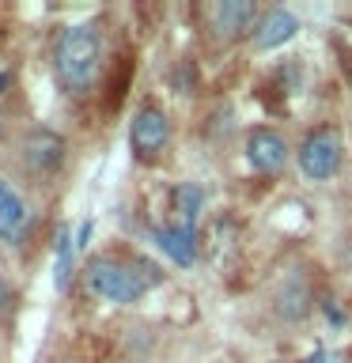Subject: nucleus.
<instances>
[{
  "label": "nucleus",
  "mask_w": 352,
  "mask_h": 363,
  "mask_svg": "<svg viewBox=\"0 0 352 363\" xmlns=\"http://www.w3.org/2000/svg\"><path fill=\"white\" fill-rule=\"evenodd\" d=\"M53 65L68 91H87L102 68V34L95 23H68L53 42Z\"/></svg>",
  "instance_id": "1"
},
{
  "label": "nucleus",
  "mask_w": 352,
  "mask_h": 363,
  "mask_svg": "<svg viewBox=\"0 0 352 363\" xmlns=\"http://www.w3.org/2000/svg\"><path fill=\"white\" fill-rule=\"evenodd\" d=\"M159 280L152 265H125L118 257H95L84 272L87 291L102 303H136L141 295Z\"/></svg>",
  "instance_id": "2"
},
{
  "label": "nucleus",
  "mask_w": 352,
  "mask_h": 363,
  "mask_svg": "<svg viewBox=\"0 0 352 363\" xmlns=\"http://www.w3.org/2000/svg\"><path fill=\"white\" fill-rule=\"evenodd\" d=\"M299 170L311 182H329L341 170V140L334 129H314L299 144Z\"/></svg>",
  "instance_id": "3"
},
{
  "label": "nucleus",
  "mask_w": 352,
  "mask_h": 363,
  "mask_svg": "<svg viewBox=\"0 0 352 363\" xmlns=\"http://www.w3.org/2000/svg\"><path fill=\"white\" fill-rule=\"evenodd\" d=\"M170 144V118L159 106H141L133 113V125H129V147L136 159L152 163V159Z\"/></svg>",
  "instance_id": "4"
},
{
  "label": "nucleus",
  "mask_w": 352,
  "mask_h": 363,
  "mask_svg": "<svg viewBox=\"0 0 352 363\" xmlns=\"http://www.w3.org/2000/svg\"><path fill=\"white\" fill-rule=\"evenodd\" d=\"M209 19H212L216 38L231 42V38H238V34H246V30L254 34L261 11H258V4H250V0H224V4L209 8Z\"/></svg>",
  "instance_id": "5"
},
{
  "label": "nucleus",
  "mask_w": 352,
  "mask_h": 363,
  "mask_svg": "<svg viewBox=\"0 0 352 363\" xmlns=\"http://www.w3.org/2000/svg\"><path fill=\"white\" fill-rule=\"evenodd\" d=\"M246 163L258 174H277L288 163V140L273 129H254L246 136Z\"/></svg>",
  "instance_id": "6"
},
{
  "label": "nucleus",
  "mask_w": 352,
  "mask_h": 363,
  "mask_svg": "<svg viewBox=\"0 0 352 363\" xmlns=\"http://www.w3.org/2000/svg\"><path fill=\"white\" fill-rule=\"evenodd\" d=\"M31 227V204L27 197L11 186L8 178H0V238L4 242H19Z\"/></svg>",
  "instance_id": "7"
},
{
  "label": "nucleus",
  "mask_w": 352,
  "mask_h": 363,
  "mask_svg": "<svg viewBox=\"0 0 352 363\" xmlns=\"http://www.w3.org/2000/svg\"><path fill=\"white\" fill-rule=\"evenodd\" d=\"M23 159L34 174H50L65 163V140L50 129H34L27 140H23Z\"/></svg>",
  "instance_id": "8"
},
{
  "label": "nucleus",
  "mask_w": 352,
  "mask_h": 363,
  "mask_svg": "<svg viewBox=\"0 0 352 363\" xmlns=\"http://www.w3.org/2000/svg\"><path fill=\"white\" fill-rule=\"evenodd\" d=\"M295 30H299V19L288 8H273V11H261L250 42H254V50H277V45L295 38Z\"/></svg>",
  "instance_id": "9"
},
{
  "label": "nucleus",
  "mask_w": 352,
  "mask_h": 363,
  "mask_svg": "<svg viewBox=\"0 0 352 363\" xmlns=\"http://www.w3.org/2000/svg\"><path fill=\"white\" fill-rule=\"evenodd\" d=\"M155 246L159 254L170 257L178 269H189L193 261H197V231L193 227H159L155 231Z\"/></svg>",
  "instance_id": "10"
},
{
  "label": "nucleus",
  "mask_w": 352,
  "mask_h": 363,
  "mask_svg": "<svg viewBox=\"0 0 352 363\" xmlns=\"http://www.w3.org/2000/svg\"><path fill=\"white\" fill-rule=\"evenodd\" d=\"M204 208V189L197 182H178L175 186V212H178V227H197Z\"/></svg>",
  "instance_id": "11"
},
{
  "label": "nucleus",
  "mask_w": 352,
  "mask_h": 363,
  "mask_svg": "<svg viewBox=\"0 0 352 363\" xmlns=\"http://www.w3.org/2000/svg\"><path fill=\"white\" fill-rule=\"evenodd\" d=\"M72 257H76V242H72V231L61 223L57 227V288L68 284V272H72Z\"/></svg>",
  "instance_id": "12"
},
{
  "label": "nucleus",
  "mask_w": 352,
  "mask_h": 363,
  "mask_svg": "<svg viewBox=\"0 0 352 363\" xmlns=\"http://www.w3.org/2000/svg\"><path fill=\"white\" fill-rule=\"evenodd\" d=\"M87 238H91V220L79 223V231H76V250H87Z\"/></svg>",
  "instance_id": "13"
},
{
  "label": "nucleus",
  "mask_w": 352,
  "mask_h": 363,
  "mask_svg": "<svg viewBox=\"0 0 352 363\" xmlns=\"http://www.w3.org/2000/svg\"><path fill=\"white\" fill-rule=\"evenodd\" d=\"M303 363H345V359H337L334 352H314V356H307Z\"/></svg>",
  "instance_id": "14"
},
{
  "label": "nucleus",
  "mask_w": 352,
  "mask_h": 363,
  "mask_svg": "<svg viewBox=\"0 0 352 363\" xmlns=\"http://www.w3.org/2000/svg\"><path fill=\"white\" fill-rule=\"evenodd\" d=\"M8 303H11V288H8V284H4V280H0V314H4V311H8Z\"/></svg>",
  "instance_id": "15"
}]
</instances>
